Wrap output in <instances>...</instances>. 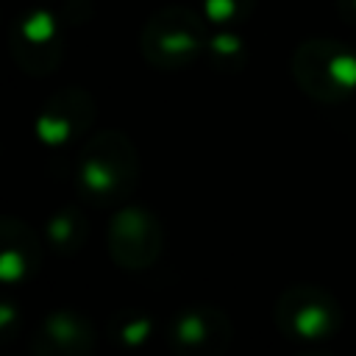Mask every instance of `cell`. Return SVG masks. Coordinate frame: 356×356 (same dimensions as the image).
Here are the masks:
<instances>
[{
	"label": "cell",
	"mask_w": 356,
	"mask_h": 356,
	"mask_svg": "<svg viewBox=\"0 0 356 356\" xmlns=\"http://www.w3.org/2000/svg\"><path fill=\"white\" fill-rule=\"evenodd\" d=\"M139 184V153L128 134L100 131L81 147L75 164V186L83 200L97 209L122 206Z\"/></svg>",
	"instance_id": "obj_1"
},
{
	"label": "cell",
	"mask_w": 356,
	"mask_h": 356,
	"mask_svg": "<svg viewBox=\"0 0 356 356\" xmlns=\"http://www.w3.org/2000/svg\"><path fill=\"white\" fill-rule=\"evenodd\" d=\"M289 72L306 97L342 103L356 92V50L339 39H306L292 50Z\"/></svg>",
	"instance_id": "obj_2"
},
{
	"label": "cell",
	"mask_w": 356,
	"mask_h": 356,
	"mask_svg": "<svg viewBox=\"0 0 356 356\" xmlns=\"http://www.w3.org/2000/svg\"><path fill=\"white\" fill-rule=\"evenodd\" d=\"M206 17L189 6H164L147 17L139 50L156 70H184L206 53Z\"/></svg>",
	"instance_id": "obj_3"
},
{
	"label": "cell",
	"mask_w": 356,
	"mask_h": 356,
	"mask_svg": "<svg viewBox=\"0 0 356 356\" xmlns=\"http://www.w3.org/2000/svg\"><path fill=\"white\" fill-rule=\"evenodd\" d=\"M273 320H275L278 331L289 339L323 342L339 331L342 306L325 286L292 284L278 295Z\"/></svg>",
	"instance_id": "obj_4"
},
{
	"label": "cell",
	"mask_w": 356,
	"mask_h": 356,
	"mask_svg": "<svg viewBox=\"0 0 356 356\" xmlns=\"http://www.w3.org/2000/svg\"><path fill=\"white\" fill-rule=\"evenodd\" d=\"M8 53L33 78L56 72L64 58V22L44 6L22 11L8 31Z\"/></svg>",
	"instance_id": "obj_5"
},
{
	"label": "cell",
	"mask_w": 356,
	"mask_h": 356,
	"mask_svg": "<svg viewBox=\"0 0 356 356\" xmlns=\"http://www.w3.org/2000/svg\"><path fill=\"white\" fill-rule=\"evenodd\" d=\"M164 248V231L159 217L136 203L117 206L108 222V253L111 259L131 273L153 267Z\"/></svg>",
	"instance_id": "obj_6"
},
{
	"label": "cell",
	"mask_w": 356,
	"mask_h": 356,
	"mask_svg": "<svg viewBox=\"0 0 356 356\" xmlns=\"http://www.w3.org/2000/svg\"><path fill=\"white\" fill-rule=\"evenodd\" d=\"M234 325L217 306L200 303L181 309L167 331V342L181 356H220L231 348Z\"/></svg>",
	"instance_id": "obj_7"
},
{
	"label": "cell",
	"mask_w": 356,
	"mask_h": 356,
	"mask_svg": "<svg viewBox=\"0 0 356 356\" xmlns=\"http://www.w3.org/2000/svg\"><path fill=\"white\" fill-rule=\"evenodd\" d=\"M92 122H95V97L81 86H67L44 100L36 117V136L42 145L56 150L86 136Z\"/></svg>",
	"instance_id": "obj_8"
},
{
	"label": "cell",
	"mask_w": 356,
	"mask_h": 356,
	"mask_svg": "<svg viewBox=\"0 0 356 356\" xmlns=\"http://www.w3.org/2000/svg\"><path fill=\"white\" fill-rule=\"evenodd\" d=\"M95 342L97 337L89 317L75 309H56L39 323L31 348L39 356H86L95 350Z\"/></svg>",
	"instance_id": "obj_9"
},
{
	"label": "cell",
	"mask_w": 356,
	"mask_h": 356,
	"mask_svg": "<svg viewBox=\"0 0 356 356\" xmlns=\"http://www.w3.org/2000/svg\"><path fill=\"white\" fill-rule=\"evenodd\" d=\"M42 261L39 234L19 217L0 220V278L6 284H25L36 275Z\"/></svg>",
	"instance_id": "obj_10"
},
{
	"label": "cell",
	"mask_w": 356,
	"mask_h": 356,
	"mask_svg": "<svg viewBox=\"0 0 356 356\" xmlns=\"http://www.w3.org/2000/svg\"><path fill=\"white\" fill-rule=\"evenodd\" d=\"M89 236V222L75 206H61L44 222V242L58 256H75Z\"/></svg>",
	"instance_id": "obj_11"
},
{
	"label": "cell",
	"mask_w": 356,
	"mask_h": 356,
	"mask_svg": "<svg viewBox=\"0 0 356 356\" xmlns=\"http://www.w3.org/2000/svg\"><path fill=\"white\" fill-rule=\"evenodd\" d=\"M206 58H209V64H211L214 72L236 75L248 64V42L234 28H220L206 42Z\"/></svg>",
	"instance_id": "obj_12"
},
{
	"label": "cell",
	"mask_w": 356,
	"mask_h": 356,
	"mask_svg": "<svg viewBox=\"0 0 356 356\" xmlns=\"http://www.w3.org/2000/svg\"><path fill=\"white\" fill-rule=\"evenodd\" d=\"M153 328H156L153 317L142 309H120L108 320V334L122 350H139L142 345H147Z\"/></svg>",
	"instance_id": "obj_13"
},
{
	"label": "cell",
	"mask_w": 356,
	"mask_h": 356,
	"mask_svg": "<svg viewBox=\"0 0 356 356\" xmlns=\"http://www.w3.org/2000/svg\"><path fill=\"white\" fill-rule=\"evenodd\" d=\"M256 8V0H200V14L217 28L242 25Z\"/></svg>",
	"instance_id": "obj_14"
},
{
	"label": "cell",
	"mask_w": 356,
	"mask_h": 356,
	"mask_svg": "<svg viewBox=\"0 0 356 356\" xmlns=\"http://www.w3.org/2000/svg\"><path fill=\"white\" fill-rule=\"evenodd\" d=\"M14 320H17V309L11 303H0V334H3V339L14 337V328H11Z\"/></svg>",
	"instance_id": "obj_15"
},
{
	"label": "cell",
	"mask_w": 356,
	"mask_h": 356,
	"mask_svg": "<svg viewBox=\"0 0 356 356\" xmlns=\"http://www.w3.org/2000/svg\"><path fill=\"white\" fill-rule=\"evenodd\" d=\"M337 14L348 25H356V0H337Z\"/></svg>",
	"instance_id": "obj_16"
}]
</instances>
